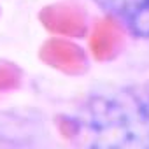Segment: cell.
I'll use <instances>...</instances> for the list:
<instances>
[{"label": "cell", "instance_id": "2", "mask_svg": "<svg viewBox=\"0 0 149 149\" xmlns=\"http://www.w3.org/2000/svg\"><path fill=\"white\" fill-rule=\"evenodd\" d=\"M95 4L133 35L149 37V0H95Z\"/></svg>", "mask_w": 149, "mask_h": 149}, {"label": "cell", "instance_id": "1", "mask_svg": "<svg viewBox=\"0 0 149 149\" xmlns=\"http://www.w3.org/2000/svg\"><path fill=\"white\" fill-rule=\"evenodd\" d=\"M70 125L77 149H149V105L126 90L91 95Z\"/></svg>", "mask_w": 149, "mask_h": 149}]
</instances>
